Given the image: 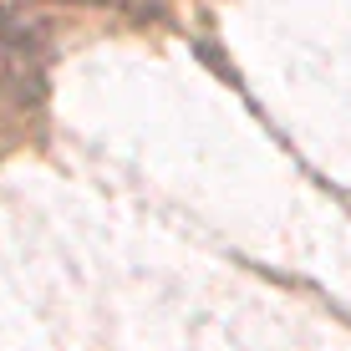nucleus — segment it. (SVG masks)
Returning <instances> with one entry per match:
<instances>
[{
  "label": "nucleus",
  "mask_w": 351,
  "mask_h": 351,
  "mask_svg": "<svg viewBox=\"0 0 351 351\" xmlns=\"http://www.w3.org/2000/svg\"><path fill=\"white\" fill-rule=\"evenodd\" d=\"M36 66H41V46H36V36L0 5V77H10V82H16V77H36Z\"/></svg>",
  "instance_id": "1"
}]
</instances>
